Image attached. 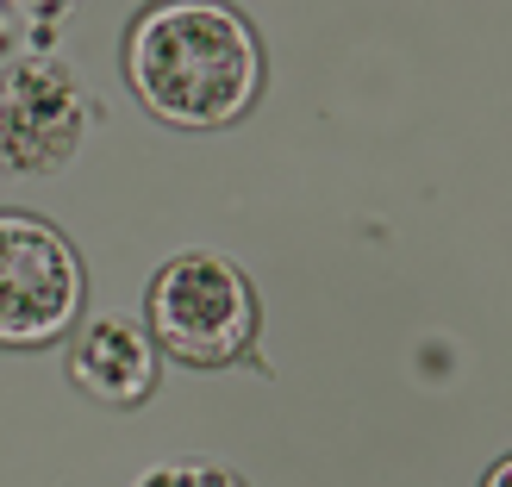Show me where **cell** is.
<instances>
[{
  "instance_id": "obj_2",
  "label": "cell",
  "mask_w": 512,
  "mask_h": 487,
  "mask_svg": "<svg viewBox=\"0 0 512 487\" xmlns=\"http://www.w3.org/2000/svg\"><path fill=\"white\" fill-rule=\"evenodd\" d=\"M256 288L250 275L219 250H182L169 256L150 281L144 300V331L150 344L169 350L188 369H225L256 344Z\"/></svg>"
},
{
  "instance_id": "obj_4",
  "label": "cell",
  "mask_w": 512,
  "mask_h": 487,
  "mask_svg": "<svg viewBox=\"0 0 512 487\" xmlns=\"http://www.w3.org/2000/svg\"><path fill=\"white\" fill-rule=\"evenodd\" d=\"M88 132V100L57 57H19L0 75V169L57 175Z\"/></svg>"
},
{
  "instance_id": "obj_1",
  "label": "cell",
  "mask_w": 512,
  "mask_h": 487,
  "mask_svg": "<svg viewBox=\"0 0 512 487\" xmlns=\"http://www.w3.org/2000/svg\"><path fill=\"white\" fill-rule=\"evenodd\" d=\"M125 82L175 132H225L263 94V44L219 0H157L125 32Z\"/></svg>"
},
{
  "instance_id": "obj_6",
  "label": "cell",
  "mask_w": 512,
  "mask_h": 487,
  "mask_svg": "<svg viewBox=\"0 0 512 487\" xmlns=\"http://www.w3.org/2000/svg\"><path fill=\"white\" fill-rule=\"evenodd\" d=\"M138 487H244L232 469H213V463H194V456H163L138 475Z\"/></svg>"
},
{
  "instance_id": "obj_7",
  "label": "cell",
  "mask_w": 512,
  "mask_h": 487,
  "mask_svg": "<svg viewBox=\"0 0 512 487\" xmlns=\"http://www.w3.org/2000/svg\"><path fill=\"white\" fill-rule=\"evenodd\" d=\"M488 487H512V463H506V456H500V463L488 469Z\"/></svg>"
},
{
  "instance_id": "obj_3",
  "label": "cell",
  "mask_w": 512,
  "mask_h": 487,
  "mask_svg": "<svg viewBox=\"0 0 512 487\" xmlns=\"http://www.w3.org/2000/svg\"><path fill=\"white\" fill-rule=\"evenodd\" d=\"M88 269L38 213H0V344L38 350L82 325Z\"/></svg>"
},
{
  "instance_id": "obj_5",
  "label": "cell",
  "mask_w": 512,
  "mask_h": 487,
  "mask_svg": "<svg viewBox=\"0 0 512 487\" xmlns=\"http://www.w3.org/2000/svg\"><path fill=\"white\" fill-rule=\"evenodd\" d=\"M69 381L107 406H138L157 388V344L132 313H94L69 331Z\"/></svg>"
}]
</instances>
